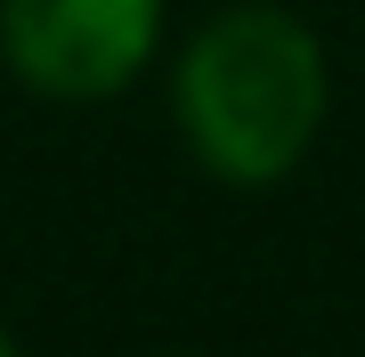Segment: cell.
<instances>
[{
  "mask_svg": "<svg viewBox=\"0 0 365 357\" xmlns=\"http://www.w3.org/2000/svg\"><path fill=\"white\" fill-rule=\"evenodd\" d=\"M325 122V49L284 9H227L179 66V130L203 171L268 187Z\"/></svg>",
  "mask_w": 365,
  "mask_h": 357,
  "instance_id": "cell-1",
  "label": "cell"
},
{
  "mask_svg": "<svg viewBox=\"0 0 365 357\" xmlns=\"http://www.w3.org/2000/svg\"><path fill=\"white\" fill-rule=\"evenodd\" d=\"M163 33V0H0V49L25 90L114 98Z\"/></svg>",
  "mask_w": 365,
  "mask_h": 357,
  "instance_id": "cell-2",
  "label": "cell"
},
{
  "mask_svg": "<svg viewBox=\"0 0 365 357\" xmlns=\"http://www.w3.org/2000/svg\"><path fill=\"white\" fill-rule=\"evenodd\" d=\"M0 357H16V341H9V333H0Z\"/></svg>",
  "mask_w": 365,
  "mask_h": 357,
  "instance_id": "cell-3",
  "label": "cell"
}]
</instances>
